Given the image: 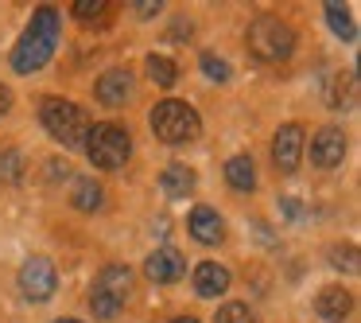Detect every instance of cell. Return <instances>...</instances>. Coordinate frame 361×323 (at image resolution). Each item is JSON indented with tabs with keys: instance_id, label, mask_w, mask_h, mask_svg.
I'll use <instances>...</instances> for the list:
<instances>
[{
	"instance_id": "6da1fadb",
	"label": "cell",
	"mask_w": 361,
	"mask_h": 323,
	"mask_svg": "<svg viewBox=\"0 0 361 323\" xmlns=\"http://www.w3.org/2000/svg\"><path fill=\"white\" fill-rule=\"evenodd\" d=\"M59 43V12L55 8H39L27 24V32L20 35L16 51H12V71L16 74H35L51 63Z\"/></svg>"
},
{
	"instance_id": "7a4b0ae2",
	"label": "cell",
	"mask_w": 361,
	"mask_h": 323,
	"mask_svg": "<svg viewBox=\"0 0 361 323\" xmlns=\"http://www.w3.org/2000/svg\"><path fill=\"white\" fill-rule=\"evenodd\" d=\"M245 47H249V55L260 59V63H283V59L295 51V32H291V24H283L280 16H257L249 24Z\"/></svg>"
},
{
	"instance_id": "3957f363",
	"label": "cell",
	"mask_w": 361,
	"mask_h": 323,
	"mask_svg": "<svg viewBox=\"0 0 361 323\" xmlns=\"http://www.w3.org/2000/svg\"><path fill=\"white\" fill-rule=\"evenodd\" d=\"M39 121H43V129H47L55 141L66 144V148L86 144V136H90L86 110H82V105H74V102H66V98H47V102H43V110H39Z\"/></svg>"
},
{
	"instance_id": "277c9868",
	"label": "cell",
	"mask_w": 361,
	"mask_h": 323,
	"mask_svg": "<svg viewBox=\"0 0 361 323\" xmlns=\"http://www.w3.org/2000/svg\"><path fill=\"white\" fill-rule=\"evenodd\" d=\"M198 129H202V121H198V113L190 110L187 102L167 98V102H159L156 110H152V133L164 144H187L198 136Z\"/></svg>"
},
{
	"instance_id": "5b68a950",
	"label": "cell",
	"mask_w": 361,
	"mask_h": 323,
	"mask_svg": "<svg viewBox=\"0 0 361 323\" xmlns=\"http://www.w3.org/2000/svg\"><path fill=\"white\" fill-rule=\"evenodd\" d=\"M86 152H90V160H94L97 168L113 172V168L128 164V156H133V136H128V129L113 125V121H105V125H90Z\"/></svg>"
},
{
	"instance_id": "8992f818",
	"label": "cell",
	"mask_w": 361,
	"mask_h": 323,
	"mask_svg": "<svg viewBox=\"0 0 361 323\" xmlns=\"http://www.w3.org/2000/svg\"><path fill=\"white\" fill-rule=\"evenodd\" d=\"M128 284H133V273H128L125 265H105L94 281V292H90L94 315L113 319V315L121 312V304H125V296H128Z\"/></svg>"
},
{
	"instance_id": "52a82bcc",
	"label": "cell",
	"mask_w": 361,
	"mask_h": 323,
	"mask_svg": "<svg viewBox=\"0 0 361 323\" xmlns=\"http://www.w3.org/2000/svg\"><path fill=\"white\" fill-rule=\"evenodd\" d=\"M55 284H59V276H55V265H51L47 257L24 261V269H20V292H24L32 304H43V300L55 296Z\"/></svg>"
},
{
	"instance_id": "ba28073f",
	"label": "cell",
	"mask_w": 361,
	"mask_h": 323,
	"mask_svg": "<svg viewBox=\"0 0 361 323\" xmlns=\"http://www.w3.org/2000/svg\"><path fill=\"white\" fill-rule=\"evenodd\" d=\"M303 160V125H280L272 136V164L276 172H295Z\"/></svg>"
},
{
	"instance_id": "9c48e42d",
	"label": "cell",
	"mask_w": 361,
	"mask_h": 323,
	"mask_svg": "<svg viewBox=\"0 0 361 323\" xmlns=\"http://www.w3.org/2000/svg\"><path fill=\"white\" fill-rule=\"evenodd\" d=\"M342 156H345L342 129H334V125L319 129L314 141H311V160H314V164H319V168H338V164H342Z\"/></svg>"
},
{
	"instance_id": "30bf717a",
	"label": "cell",
	"mask_w": 361,
	"mask_h": 323,
	"mask_svg": "<svg viewBox=\"0 0 361 323\" xmlns=\"http://www.w3.org/2000/svg\"><path fill=\"white\" fill-rule=\"evenodd\" d=\"M144 273L152 276L156 284H175L183 273H187V261H183L179 249H171V245H164V249H156L148 257V265H144Z\"/></svg>"
},
{
	"instance_id": "8fae6325",
	"label": "cell",
	"mask_w": 361,
	"mask_h": 323,
	"mask_svg": "<svg viewBox=\"0 0 361 323\" xmlns=\"http://www.w3.org/2000/svg\"><path fill=\"white\" fill-rule=\"evenodd\" d=\"M187 230H190V237H195V242H202V245H218L221 237H226L221 214L214 211V206H195V211H190V218H187Z\"/></svg>"
},
{
	"instance_id": "7c38bea8",
	"label": "cell",
	"mask_w": 361,
	"mask_h": 323,
	"mask_svg": "<svg viewBox=\"0 0 361 323\" xmlns=\"http://www.w3.org/2000/svg\"><path fill=\"white\" fill-rule=\"evenodd\" d=\"M314 312H319L326 323H342L345 315L353 312L350 288H342V284H326V288L319 292V300H314Z\"/></svg>"
},
{
	"instance_id": "4fadbf2b",
	"label": "cell",
	"mask_w": 361,
	"mask_h": 323,
	"mask_svg": "<svg viewBox=\"0 0 361 323\" xmlns=\"http://www.w3.org/2000/svg\"><path fill=\"white\" fill-rule=\"evenodd\" d=\"M97 98H102L105 105H125L128 98H133V74H128L125 66L105 71L102 78H97Z\"/></svg>"
},
{
	"instance_id": "5bb4252c",
	"label": "cell",
	"mask_w": 361,
	"mask_h": 323,
	"mask_svg": "<svg viewBox=\"0 0 361 323\" xmlns=\"http://www.w3.org/2000/svg\"><path fill=\"white\" fill-rule=\"evenodd\" d=\"M226 288H229V269L226 265H218V261H202V265L195 269V292L202 300L221 296Z\"/></svg>"
},
{
	"instance_id": "9a60e30c",
	"label": "cell",
	"mask_w": 361,
	"mask_h": 323,
	"mask_svg": "<svg viewBox=\"0 0 361 323\" xmlns=\"http://www.w3.org/2000/svg\"><path fill=\"white\" fill-rule=\"evenodd\" d=\"M159 187H164L171 199H183V195L195 191V172H190L187 164H167L164 175H159Z\"/></svg>"
},
{
	"instance_id": "2e32d148",
	"label": "cell",
	"mask_w": 361,
	"mask_h": 323,
	"mask_svg": "<svg viewBox=\"0 0 361 323\" xmlns=\"http://www.w3.org/2000/svg\"><path fill=\"white\" fill-rule=\"evenodd\" d=\"M226 180H229L233 191H252L257 187V168H252V160L249 156H233L226 164Z\"/></svg>"
},
{
	"instance_id": "e0dca14e",
	"label": "cell",
	"mask_w": 361,
	"mask_h": 323,
	"mask_svg": "<svg viewBox=\"0 0 361 323\" xmlns=\"http://www.w3.org/2000/svg\"><path fill=\"white\" fill-rule=\"evenodd\" d=\"M74 20L86 24V28H105L113 20V8L105 0H78V4H74Z\"/></svg>"
},
{
	"instance_id": "ac0fdd59",
	"label": "cell",
	"mask_w": 361,
	"mask_h": 323,
	"mask_svg": "<svg viewBox=\"0 0 361 323\" xmlns=\"http://www.w3.org/2000/svg\"><path fill=\"white\" fill-rule=\"evenodd\" d=\"M71 203L78 206V211H97V206L105 203V195H102V183H94V180H78L74 183V195H71Z\"/></svg>"
},
{
	"instance_id": "d6986e66",
	"label": "cell",
	"mask_w": 361,
	"mask_h": 323,
	"mask_svg": "<svg viewBox=\"0 0 361 323\" xmlns=\"http://www.w3.org/2000/svg\"><path fill=\"white\" fill-rule=\"evenodd\" d=\"M326 24H330V32H334L338 40H345V43H353V35H357V28H353L350 12H345L342 4H334V0L326 4Z\"/></svg>"
},
{
	"instance_id": "ffe728a7",
	"label": "cell",
	"mask_w": 361,
	"mask_h": 323,
	"mask_svg": "<svg viewBox=\"0 0 361 323\" xmlns=\"http://www.w3.org/2000/svg\"><path fill=\"white\" fill-rule=\"evenodd\" d=\"M148 74H152V82L156 86H175V78H179V66L171 63L167 55H148Z\"/></svg>"
},
{
	"instance_id": "44dd1931",
	"label": "cell",
	"mask_w": 361,
	"mask_h": 323,
	"mask_svg": "<svg viewBox=\"0 0 361 323\" xmlns=\"http://www.w3.org/2000/svg\"><path fill=\"white\" fill-rule=\"evenodd\" d=\"M20 172H24V156H20L16 148L0 152V180H4V183H16Z\"/></svg>"
},
{
	"instance_id": "7402d4cb",
	"label": "cell",
	"mask_w": 361,
	"mask_h": 323,
	"mask_svg": "<svg viewBox=\"0 0 361 323\" xmlns=\"http://www.w3.org/2000/svg\"><path fill=\"white\" fill-rule=\"evenodd\" d=\"M218 323H257V315L249 312V304H221Z\"/></svg>"
},
{
	"instance_id": "603a6c76",
	"label": "cell",
	"mask_w": 361,
	"mask_h": 323,
	"mask_svg": "<svg viewBox=\"0 0 361 323\" xmlns=\"http://www.w3.org/2000/svg\"><path fill=\"white\" fill-rule=\"evenodd\" d=\"M202 71H206V78H214V82H226L229 78V66L221 63L218 55H202Z\"/></svg>"
},
{
	"instance_id": "cb8c5ba5",
	"label": "cell",
	"mask_w": 361,
	"mask_h": 323,
	"mask_svg": "<svg viewBox=\"0 0 361 323\" xmlns=\"http://www.w3.org/2000/svg\"><path fill=\"white\" fill-rule=\"evenodd\" d=\"M353 253H357L353 245H338L334 257H330V261H334L338 269H350V273H357V257H353Z\"/></svg>"
},
{
	"instance_id": "d4e9b609",
	"label": "cell",
	"mask_w": 361,
	"mask_h": 323,
	"mask_svg": "<svg viewBox=\"0 0 361 323\" xmlns=\"http://www.w3.org/2000/svg\"><path fill=\"white\" fill-rule=\"evenodd\" d=\"M136 12H140V16H152V12H159V4L156 0H136Z\"/></svg>"
},
{
	"instance_id": "484cf974",
	"label": "cell",
	"mask_w": 361,
	"mask_h": 323,
	"mask_svg": "<svg viewBox=\"0 0 361 323\" xmlns=\"http://www.w3.org/2000/svg\"><path fill=\"white\" fill-rule=\"evenodd\" d=\"M8 105H12V94H8V86H4V82H0V117H4V113H8Z\"/></svg>"
},
{
	"instance_id": "4316f807",
	"label": "cell",
	"mask_w": 361,
	"mask_h": 323,
	"mask_svg": "<svg viewBox=\"0 0 361 323\" xmlns=\"http://www.w3.org/2000/svg\"><path fill=\"white\" fill-rule=\"evenodd\" d=\"M280 206H283V211H288V214H291V218H303V206H299V203H291V199H283V203H280Z\"/></svg>"
},
{
	"instance_id": "83f0119b",
	"label": "cell",
	"mask_w": 361,
	"mask_h": 323,
	"mask_svg": "<svg viewBox=\"0 0 361 323\" xmlns=\"http://www.w3.org/2000/svg\"><path fill=\"white\" fill-rule=\"evenodd\" d=\"M171 323H198L195 315H179V319H171Z\"/></svg>"
},
{
	"instance_id": "f1b7e54d",
	"label": "cell",
	"mask_w": 361,
	"mask_h": 323,
	"mask_svg": "<svg viewBox=\"0 0 361 323\" xmlns=\"http://www.w3.org/2000/svg\"><path fill=\"white\" fill-rule=\"evenodd\" d=\"M59 323H78V319H59Z\"/></svg>"
}]
</instances>
